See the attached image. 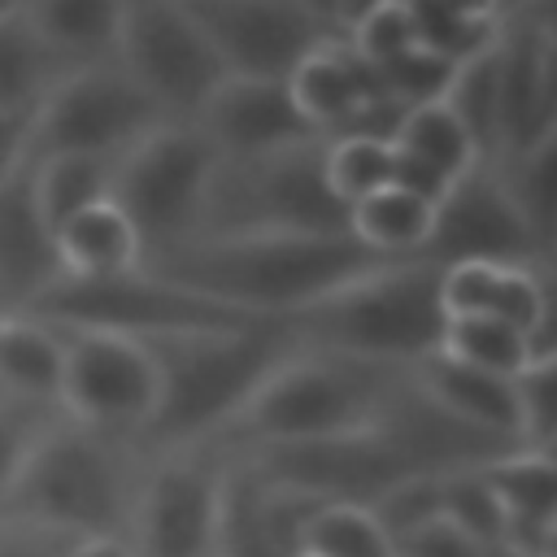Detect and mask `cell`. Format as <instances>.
<instances>
[{
	"label": "cell",
	"mask_w": 557,
	"mask_h": 557,
	"mask_svg": "<svg viewBox=\"0 0 557 557\" xmlns=\"http://www.w3.org/2000/svg\"><path fill=\"white\" fill-rule=\"evenodd\" d=\"M113 161L117 157H44L26 165L30 196L48 231L57 235L70 218L91 205H104L113 191Z\"/></svg>",
	"instance_id": "24"
},
{
	"label": "cell",
	"mask_w": 557,
	"mask_h": 557,
	"mask_svg": "<svg viewBox=\"0 0 557 557\" xmlns=\"http://www.w3.org/2000/svg\"><path fill=\"white\" fill-rule=\"evenodd\" d=\"M65 370L57 409L109 435H144L157 409V366L139 339L104 331H61Z\"/></svg>",
	"instance_id": "13"
},
{
	"label": "cell",
	"mask_w": 557,
	"mask_h": 557,
	"mask_svg": "<svg viewBox=\"0 0 557 557\" xmlns=\"http://www.w3.org/2000/svg\"><path fill=\"white\" fill-rule=\"evenodd\" d=\"M61 74L65 70L39 44L26 17V0L9 4L0 13V113H35V104Z\"/></svg>",
	"instance_id": "27"
},
{
	"label": "cell",
	"mask_w": 557,
	"mask_h": 557,
	"mask_svg": "<svg viewBox=\"0 0 557 557\" xmlns=\"http://www.w3.org/2000/svg\"><path fill=\"white\" fill-rule=\"evenodd\" d=\"M65 370V335L30 313H13L0 326V392L57 405Z\"/></svg>",
	"instance_id": "23"
},
{
	"label": "cell",
	"mask_w": 557,
	"mask_h": 557,
	"mask_svg": "<svg viewBox=\"0 0 557 557\" xmlns=\"http://www.w3.org/2000/svg\"><path fill=\"white\" fill-rule=\"evenodd\" d=\"M431 222H435V205H426L392 183L348 209V235L383 257H396V261L426 252Z\"/></svg>",
	"instance_id": "25"
},
{
	"label": "cell",
	"mask_w": 557,
	"mask_h": 557,
	"mask_svg": "<svg viewBox=\"0 0 557 557\" xmlns=\"http://www.w3.org/2000/svg\"><path fill=\"white\" fill-rule=\"evenodd\" d=\"M496 57V157L557 139V9L505 4Z\"/></svg>",
	"instance_id": "12"
},
{
	"label": "cell",
	"mask_w": 557,
	"mask_h": 557,
	"mask_svg": "<svg viewBox=\"0 0 557 557\" xmlns=\"http://www.w3.org/2000/svg\"><path fill=\"white\" fill-rule=\"evenodd\" d=\"M444 318H500L544 348H557L553 331V265H500L453 261L440 265Z\"/></svg>",
	"instance_id": "18"
},
{
	"label": "cell",
	"mask_w": 557,
	"mask_h": 557,
	"mask_svg": "<svg viewBox=\"0 0 557 557\" xmlns=\"http://www.w3.org/2000/svg\"><path fill=\"white\" fill-rule=\"evenodd\" d=\"M487 548L479 540H470L466 531H457L453 522L435 518L400 540H392V557H483Z\"/></svg>",
	"instance_id": "40"
},
{
	"label": "cell",
	"mask_w": 557,
	"mask_h": 557,
	"mask_svg": "<svg viewBox=\"0 0 557 557\" xmlns=\"http://www.w3.org/2000/svg\"><path fill=\"white\" fill-rule=\"evenodd\" d=\"M57 418H61V409L48 400H26V396L0 392V505L13 492L26 457L35 453V444L44 440V431Z\"/></svg>",
	"instance_id": "38"
},
{
	"label": "cell",
	"mask_w": 557,
	"mask_h": 557,
	"mask_svg": "<svg viewBox=\"0 0 557 557\" xmlns=\"http://www.w3.org/2000/svg\"><path fill=\"white\" fill-rule=\"evenodd\" d=\"M479 479L496 496L505 522L557 518V461L544 448H505L479 466Z\"/></svg>",
	"instance_id": "26"
},
{
	"label": "cell",
	"mask_w": 557,
	"mask_h": 557,
	"mask_svg": "<svg viewBox=\"0 0 557 557\" xmlns=\"http://www.w3.org/2000/svg\"><path fill=\"white\" fill-rule=\"evenodd\" d=\"M170 122L117 61L65 70L30 113L26 165L44 157H122L135 139Z\"/></svg>",
	"instance_id": "9"
},
{
	"label": "cell",
	"mask_w": 557,
	"mask_h": 557,
	"mask_svg": "<svg viewBox=\"0 0 557 557\" xmlns=\"http://www.w3.org/2000/svg\"><path fill=\"white\" fill-rule=\"evenodd\" d=\"M218 61L235 78H278L322 44L344 39L339 4L309 0H187Z\"/></svg>",
	"instance_id": "11"
},
{
	"label": "cell",
	"mask_w": 557,
	"mask_h": 557,
	"mask_svg": "<svg viewBox=\"0 0 557 557\" xmlns=\"http://www.w3.org/2000/svg\"><path fill=\"white\" fill-rule=\"evenodd\" d=\"M344 44L366 61L383 65L418 44L413 35V4L409 0H379L361 9H344Z\"/></svg>",
	"instance_id": "35"
},
{
	"label": "cell",
	"mask_w": 557,
	"mask_h": 557,
	"mask_svg": "<svg viewBox=\"0 0 557 557\" xmlns=\"http://www.w3.org/2000/svg\"><path fill=\"white\" fill-rule=\"evenodd\" d=\"M9 4H17V0H0V13H4V9H9Z\"/></svg>",
	"instance_id": "44"
},
{
	"label": "cell",
	"mask_w": 557,
	"mask_h": 557,
	"mask_svg": "<svg viewBox=\"0 0 557 557\" xmlns=\"http://www.w3.org/2000/svg\"><path fill=\"white\" fill-rule=\"evenodd\" d=\"M370 70H374L379 96L396 113H409V109H422V104H444V96H448V87L457 78V65H448L435 52H426L422 44H413L400 57H392L383 65H370Z\"/></svg>",
	"instance_id": "34"
},
{
	"label": "cell",
	"mask_w": 557,
	"mask_h": 557,
	"mask_svg": "<svg viewBox=\"0 0 557 557\" xmlns=\"http://www.w3.org/2000/svg\"><path fill=\"white\" fill-rule=\"evenodd\" d=\"M300 553H309V557H392V544L366 505L322 500L305 522Z\"/></svg>",
	"instance_id": "33"
},
{
	"label": "cell",
	"mask_w": 557,
	"mask_h": 557,
	"mask_svg": "<svg viewBox=\"0 0 557 557\" xmlns=\"http://www.w3.org/2000/svg\"><path fill=\"white\" fill-rule=\"evenodd\" d=\"M322 152L326 139L257 157H218L196 239L348 231V209L326 187Z\"/></svg>",
	"instance_id": "6"
},
{
	"label": "cell",
	"mask_w": 557,
	"mask_h": 557,
	"mask_svg": "<svg viewBox=\"0 0 557 557\" xmlns=\"http://www.w3.org/2000/svg\"><path fill=\"white\" fill-rule=\"evenodd\" d=\"M392 148L400 157L435 170L448 183H457V178H466L470 170L483 165L474 139L461 131V122L444 104H422V109L400 113V122L392 126Z\"/></svg>",
	"instance_id": "29"
},
{
	"label": "cell",
	"mask_w": 557,
	"mask_h": 557,
	"mask_svg": "<svg viewBox=\"0 0 557 557\" xmlns=\"http://www.w3.org/2000/svg\"><path fill=\"white\" fill-rule=\"evenodd\" d=\"M213 165L218 152L191 122H161L113 161L109 200L135 226L144 261L170 257L196 239Z\"/></svg>",
	"instance_id": "8"
},
{
	"label": "cell",
	"mask_w": 557,
	"mask_h": 557,
	"mask_svg": "<svg viewBox=\"0 0 557 557\" xmlns=\"http://www.w3.org/2000/svg\"><path fill=\"white\" fill-rule=\"evenodd\" d=\"M191 126L205 135V144L218 157H257V152H278V148H292V144L326 139L300 117V109L292 104L287 83H278V78H235V74H226L205 96Z\"/></svg>",
	"instance_id": "17"
},
{
	"label": "cell",
	"mask_w": 557,
	"mask_h": 557,
	"mask_svg": "<svg viewBox=\"0 0 557 557\" xmlns=\"http://www.w3.org/2000/svg\"><path fill=\"white\" fill-rule=\"evenodd\" d=\"M348 231L326 235H226V239H191L170 257L144 261L148 270L252 318V322H287L300 309L326 300L331 292L392 265Z\"/></svg>",
	"instance_id": "1"
},
{
	"label": "cell",
	"mask_w": 557,
	"mask_h": 557,
	"mask_svg": "<svg viewBox=\"0 0 557 557\" xmlns=\"http://www.w3.org/2000/svg\"><path fill=\"white\" fill-rule=\"evenodd\" d=\"M513 405H518V444L553 453V440H557V352L535 357L513 374Z\"/></svg>",
	"instance_id": "36"
},
{
	"label": "cell",
	"mask_w": 557,
	"mask_h": 557,
	"mask_svg": "<svg viewBox=\"0 0 557 557\" xmlns=\"http://www.w3.org/2000/svg\"><path fill=\"white\" fill-rule=\"evenodd\" d=\"M413 383L426 400H435L448 418L461 426L492 435L500 444H518V405H513V379L474 370L466 361H453L444 352L422 357L413 370Z\"/></svg>",
	"instance_id": "20"
},
{
	"label": "cell",
	"mask_w": 557,
	"mask_h": 557,
	"mask_svg": "<svg viewBox=\"0 0 557 557\" xmlns=\"http://www.w3.org/2000/svg\"><path fill=\"white\" fill-rule=\"evenodd\" d=\"M392 161H396V148L383 135H335V139H326L322 174H326L331 196L344 209H352L357 200H366L392 183Z\"/></svg>",
	"instance_id": "32"
},
{
	"label": "cell",
	"mask_w": 557,
	"mask_h": 557,
	"mask_svg": "<svg viewBox=\"0 0 557 557\" xmlns=\"http://www.w3.org/2000/svg\"><path fill=\"white\" fill-rule=\"evenodd\" d=\"M222 509V457L218 453H152L135 518V557H213Z\"/></svg>",
	"instance_id": "14"
},
{
	"label": "cell",
	"mask_w": 557,
	"mask_h": 557,
	"mask_svg": "<svg viewBox=\"0 0 557 557\" xmlns=\"http://www.w3.org/2000/svg\"><path fill=\"white\" fill-rule=\"evenodd\" d=\"M4 318H9V313H4V309H0V326H4Z\"/></svg>",
	"instance_id": "45"
},
{
	"label": "cell",
	"mask_w": 557,
	"mask_h": 557,
	"mask_svg": "<svg viewBox=\"0 0 557 557\" xmlns=\"http://www.w3.org/2000/svg\"><path fill=\"white\" fill-rule=\"evenodd\" d=\"M487 165H492L496 183L505 187V196L513 200V209L522 213V222L553 252V239H557V139H544L527 152L492 157Z\"/></svg>",
	"instance_id": "30"
},
{
	"label": "cell",
	"mask_w": 557,
	"mask_h": 557,
	"mask_svg": "<svg viewBox=\"0 0 557 557\" xmlns=\"http://www.w3.org/2000/svg\"><path fill=\"white\" fill-rule=\"evenodd\" d=\"M483 557H522V553H513V548H505V544H487Z\"/></svg>",
	"instance_id": "43"
},
{
	"label": "cell",
	"mask_w": 557,
	"mask_h": 557,
	"mask_svg": "<svg viewBox=\"0 0 557 557\" xmlns=\"http://www.w3.org/2000/svg\"><path fill=\"white\" fill-rule=\"evenodd\" d=\"M52 239H57L61 278H109V274H126L144 265L139 235L113 200L83 209Z\"/></svg>",
	"instance_id": "22"
},
{
	"label": "cell",
	"mask_w": 557,
	"mask_h": 557,
	"mask_svg": "<svg viewBox=\"0 0 557 557\" xmlns=\"http://www.w3.org/2000/svg\"><path fill=\"white\" fill-rule=\"evenodd\" d=\"M61 283L57 239L35 209L26 165L0 183V309L26 313L44 292Z\"/></svg>",
	"instance_id": "19"
},
{
	"label": "cell",
	"mask_w": 557,
	"mask_h": 557,
	"mask_svg": "<svg viewBox=\"0 0 557 557\" xmlns=\"http://www.w3.org/2000/svg\"><path fill=\"white\" fill-rule=\"evenodd\" d=\"M287 91H292V104L300 109V117L326 139H335V135L392 139V126L400 122V113L379 96L374 70L344 39L313 48L287 74Z\"/></svg>",
	"instance_id": "16"
},
{
	"label": "cell",
	"mask_w": 557,
	"mask_h": 557,
	"mask_svg": "<svg viewBox=\"0 0 557 557\" xmlns=\"http://www.w3.org/2000/svg\"><path fill=\"white\" fill-rule=\"evenodd\" d=\"M148 461L152 453L135 435H109L61 413L26 457L0 513L57 527L74 540H126Z\"/></svg>",
	"instance_id": "3"
},
{
	"label": "cell",
	"mask_w": 557,
	"mask_h": 557,
	"mask_svg": "<svg viewBox=\"0 0 557 557\" xmlns=\"http://www.w3.org/2000/svg\"><path fill=\"white\" fill-rule=\"evenodd\" d=\"M300 348L339 352L374 366L413 370L440 348L444 309H440V265L426 257L392 261L326 300L300 309L283 322Z\"/></svg>",
	"instance_id": "5"
},
{
	"label": "cell",
	"mask_w": 557,
	"mask_h": 557,
	"mask_svg": "<svg viewBox=\"0 0 557 557\" xmlns=\"http://www.w3.org/2000/svg\"><path fill=\"white\" fill-rule=\"evenodd\" d=\"M405 379L409 370L396 366L296 344L205 453H261L361 431Z\"/></svg>",
	"instance_id": "4"
},
{
	"label": "cell",
	"mask_w": 557,
	"mask_h": 557,
	"mask_svg": "<svg viewBox=\"0 0 557 557\" xmlns=\"http://www.w3.org/2000/svg\"><path fill=\"white\" fill-rule=\"evenodd\" d=\"M505 4H440L418 0L413 4V35L426 52L444 57L448 65H470L500 39Z\"/></svg>",
	"instance_id": "28"
},
{
	"label": "cell",
	"mask_w": 557,
	"mask_h": 557,
	"mask_svg": "<svg viewBox=\"0 0 557 557\" xmlns=\"http://www.w3.org/2000/svg\"><path fill=\"white\" fill-rule=\"evenodd\" d=\"M435 352H444L453 361H466L474 370L513 379L527 361L553 357L557 348L535 344L531 335H522L518 326H509L500 318H444V335H440V348Z\"/></svg>",
	"instance_id": "31"
},
{
	"label": "cell",
	"mask_w": 557,
	"mask_h": 557,
	"mask_svg": "<svg viewBox=\"0 0 557 557\" xmlns=\"http://www.w3.org/2000/svg\"><path fill=\"white\" fill-rule=\"evenodd\" d=\"M440 513H444V522H453L457 531H466L470 540H479L483 548L487 544H500L505 513H500L496 496L487 492V483L479 479V466L448 470L440 479Z\"/></svg>",
	"instance_id": "37"
},
{
	"label": "cell",
	"mask_w": 557,
	"mask_h": 557,
	"mask_svg": "<svg viewBox=\"0 0 557 557\" xmlns=\"http://www.w3.org/2000/svg\"><path fill=\"white\" fill-rule=\"evenodd\" d=\"M26 313L57 331H104V335H122V339H139V344L165 339V335H187V331L252 326V318L174 283L148 265H135V270L109 274V278H61Z\"/></svg>",
	"instance_id": "7"
},
{
	"label": "cell",
	"mask_w": 557,
	"mask_h": 557,
	"mask_svg": "<svg viewBox=\"0 0 557 557\" xmlns=\"http://www.w3.org/2000/svg\"><path fill=\"white\" fill-rule=\"evenodd\" d=\"M74 535L17 518V513H0V557H70L74 553Z\"/></svg>",
	"instance_id": "39"
},
{
	"label": "cell",
	"mask_w": 557,
	"mask_h": 557,
	"mask_svg": "<svg viewBox=\"0 0 557 557\" xmlns=\"http://www.w3.org/2000/svg\"><path fill=\"white\" fill-rule=\"evenodd\" d=\"M26 17L61 70L113 61L122 4H113V0H35V4H26Z\"/></svg>",
	"instance_id": "21"
},
{
	"label": "cell",
	"mask_w": 557,
	"mask_h": 557,
	"mask_svg": "<svg viewBox=\"0 0 557 557\" xmlns=\"http://www.w3.org/2000/svg\"><path fill=\"white\" fill-rule=\"evenodd\" d=\"M296 557H309V553H296Z\"/></svg>",
	"instance_id": "46"
},
{
	"label": "cell",
	"mask_w": 557,
	"mask_h": 557,
	"mask_svg": "<svg viewBox=\"0 0 557 557\" xmlns=\"http://www.w3.org/2000/svg\"><path fill=\"white\" fill-rule=\"evenodd\" d=\"M113 61L170 122H191L205 96L226 78L187 0L122 4Z\"/></svg>",
	"instance_id": "10"
},
{
	"label": "cell",
	"mask_w": 557,
	"mask_h": 557,
	"mask_svg": "<svg viewBox=\"0 0 557 557\" xmlns=\"http://www.w3.org/2000/svg\"><path fill=\"white\" fill-rule=\"evenodd\" d=\"M422 257L435 265H453V261L553 265V252L522 222V213L513 209L487 161L466 178H457L448 196L435 205V222Z\"/></svg>",
	"instance_id": "15"
},
{
	"label": "cell",
	"mask_w": 557,
	"mask_h": 557,
	"mask_svg": "<svg viewBox=\"0 0 557 557\" xmlns=\"http://www.w3.org/2000/svg\"><path fill=\"white\" fill-rule=\"evenodd\" d=\"M144 348L157 366V409L139 444L148 453H205L296 348V339L283 322H252L144 339Z\"/></svg>",
	"instance_id": "2"
},
{
	"label": "cell",
	"mask_w": 557,
	"mask_h": 557,
	"mask_svg": "<svg viewBox=\"0 0 557 557\" xmlns=\"http://www.w3.org/2000/svg\"><path fill=\"white\" fill-rule=\"evenodd\" d=\"M30 113H0V183L26 165Z\"/></svg>",
	"instance_id": "41"
},
{
	"label": "cell",
	"mask_w": 557,
	"mask_h": 557,
	"mask_svg": "<svg viewBox=\"0 0 557 557\" xmlns=\"http://www.w3.org/2000/svg\"><path fill=\"white\" fill-rule=\"evenodd\" d=\"M70 557H135L131 540H117V535H91V540H78Z\"/></svg>",
	"instance_id": "42"
}]
</instances>
